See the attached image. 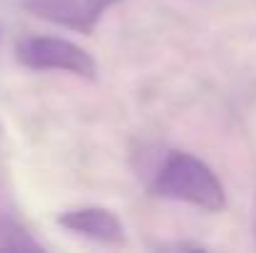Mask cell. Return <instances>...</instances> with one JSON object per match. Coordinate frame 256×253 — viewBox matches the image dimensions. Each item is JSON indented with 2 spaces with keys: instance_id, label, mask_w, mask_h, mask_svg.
Instances as JSON below:
<instances>
[{
  "instance_id": "6da1fadb",
  "label": "cell",
  "mask_w": 256,
  "mask_h": 253,
  "mask_svg": "<svg viewBox=\"0 0 256 253\" xmlns=\"http://www.w3.org/2000/svg\"><path fill=\"white\" fill-rule=\"evenodd\" d=\"M152 194L167 201H182L209 214L224 211L226 194L209 164L189 152H167L150 184Z\"/></svg>"
},
{
  "instance_id": "7a4b0ae2",
  "label": "cell",
  "mask_w": 256,
  "mask_h": 253,
  "mask_svg": "<svg viewBox=\"0 0 256 253\" xmlns=\"http://www.w3.org/2000/svg\"><path fill=\"white\" fill-rule=\"evenodd\" d=\"M15 55L18 62L30 67V70H60L70 72L75 77L94 80L97 75V62L94 57L82 50L80 45L65 40V37H52V35H28L15 42Z\"/></svg>"
},
{
  "instance_id": "3957f363",
  "label": "cell",
  "mask_w": 256,
  "mask_h": 253,
  "mask_svg": "<svg viewBox=\"0 0 256 253\" xmlns=\"http://www.w3.org/2000/svg\"><path fill=\"white\" fill-rule=\"evenodd\" d=\"M122 0H28L25 10L40 20L90 35L102 15Z\"/></svg>"
},
{
  "instance_id": "277c9868",
  "label": "cell",
  "mask_w": 256,
  "mask_h": 253,
  "mask_svg": "<svg viewBox=\"0 0 256 253\" xmlns=\"http://www.w3.org/2000/svg\"><path fill=\"white\" fill-rule=\"evenodd\" d=\"M58 224L78 236L97 241V244L120 246L127 241V231H124V224L120 221V216L102 206H82V209L62 211L58 216Z\"/></svg>"
},
{
  "instance_id": "5b68a950",
  "label": "cell",
  "mask_w": 256,
  "mask_h": 253,
  "mask_svg": "<svg viewBox=\"0 0 256 253\" xmlns=\"http://www.w3.org/2000/svg\"><path fill=\"white\" fill-rule=\"evenodd\" d=\"M42 246L15 221L0 219V251H40Z\"/></svg>"
},
{
  "instance_id": "8992f818",
  "label": "cell",
  "mask_w": 256,
  "mask_h": 253,
  "mask_svg": "<svg viewBox=\"0 0 256 253\" xmlns=\"http://www.w3.org/2000/svg\"><path fill=\"white\" fill-rule=\"evenodd\" d=\"M160 251H167V249H174V251H189V249H194V251H199V249H204L202 244H160L157 246Z\"/></svg>"
},
{
  "instance_id": "52a82bcc",
  "label": "cell",
  "mask_w": 256,
  "mask_h": 253,
  "mask_svg": "<svg viewBox=\"0 0 256 253\" xmlns=\"http://www.w3.org/2000/svg\"><path fill=\"white\" fill-rule=\"evenodd\" d=\"M252 234H254V241H256V199H254V214H252Z\"/></svg>"
}]
</instances>
